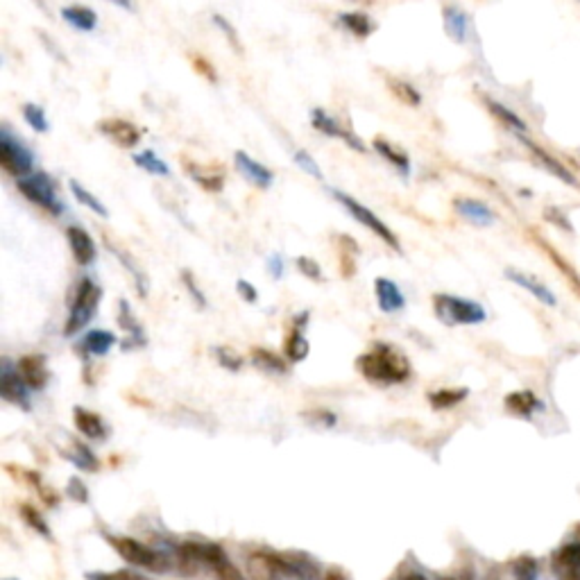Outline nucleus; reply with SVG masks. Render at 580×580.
<instances>
[{
  "instance_id": "obj_41",
  "label": "nucleus",
  "mask_w": 580,
  "mask_h": 580,
  "mask_svg": "<svg viewBox=\"0 0 580 580\" xmlns=\"http://www.w3.org/2000/svg\"><path fill=\"white\" fill-rule=\"evenodd\" d=\"M216 356H218V363L223 365L225 370H229V372H238L243 368V358L238 356L232 347H218L216 349Z\"/></svg>"
},
{
  "instance_id": "obj_1",
  "label": "nucleus",
  "mask_w": 580,
  "mask_h": 580,
  "mask_svg": "<svg viewBox=\"0 0 580 580\" xmlns=\"http://www.w3.org/2000/svg\"><path fill=\"white\" fill-rule=\"evenodd\" d=\"M356 370L374 386H397L413 374L411 361L390 343H374L356 358Z\"/></svg>"
},
{
  "instance_id": "obj_53",
  "label": "nucleus",
  "mask_w": 580,
  "mask_h": 580,
  "mask_svg": "<svg viewBox=\"0 0 580 580\" xmlns=\"http://www.w3.org/2000/svg\"><path fill=\"white\" fill-rule=\"evenodd\" d=\"M324 580H349V578L340 569H329L327 576H324Z\"/></svg>"
},
{
  "instance_id": "obj_44",
  "label": "nucleus",
  "mask_w": 580,
  "mask_h": 580,
  "mask_svg": "<svg viewBox=\"0 0 580 580\" xmlns=\"http://www.w3.org/2000/svg\"><path fill=\"white\" fill-rule=\"evenodd\" d=\"M87 580H150L148 576L136 574V571H93V574H87Z\"/></svg>"
},
{
  "instance_id": "obj_39",
  "label": "nucleus",
  "mask_w": 580,
  "mask_h": 580,
  "mask_svg": "<svg viewBox=\"0 0 580 580\" xmlns=\"http://www.w3.org/2000/svg\"><path fill=\"white\" fill-rule=\"evenodd\" d=\"M488 109L490 112L499 118V121L503 123V125H508L510 130H515V132H526V123L522 121V118H519L517 114H513L510 112L508 107H503L501 102H494V100H488Z\"/></svg>"
},
{
  "instance_id": "obj_51",
  "label": "nucleus",
  "mask_w": 580,
  "mask_h": 580,
  "mask_svg": "<svg viewBox=\"0 0 580 580\" xmlns=\"http://www.w3.org/2000/svg\"><path fill=\"white\" fill-rule=\"evenodd\" d=\"M268 272L275 279L284 277V259H281V254H272V257L268 259Z\"/></svg>"
},
{
  "instance_id": "obj_16",
  "label": "nucleus",
  "mask_w": 580,
  "mask_h": 580,
  "mask_svg": "<svg viewBox=\"0 0 580 580\" xmlns=\"http://www.w3.org/2000/svg\"><path fill=\"white\" fill-rule=\"evenodd\" d=\"M234 161H236L238 173H241L250 184L259 186V189H270L272 182H275V175H272V170L266 168L263 164H259L257 159H252L250 155H247V152L238 150L236 155H234Z\"/></svg>"
},
{
  "instance_id": "obj_26",
  "label": "nucleus",
  "mask_w": 580,
  "mask_h": 580,
  "mask_svg": "<svg viewBox=\"0 0 580 580\" xmlns=\"http://www.w3.org/2000/svg\"><path fill=\"white\" fill-rule=\"evenodd\" d=\"M445 30L447 34L458 44H463L467 39V30H469V16L460 10L456 5H447L445 7Z\"/></svg>"
},
{
  "instance_id": "obj_45",
  "label": "nucleus",
  "mask_w": 580,
  "mask_h": 580,
  "mask_svg": "<svg viewBox=\"0 0 580 580\" xmlns=\"http://www.w3.org/2000/svg\"><path fill=\"white\" fill-rule=\"evenodd\" d=\"M21 515H23L25 522H28V524L34 528V531L41 533L44 537H50V528H48V524L44 522V517H41V515L37 513V508H32V506H21Z\"/></svg>"
},
{
  "instance_id": "obj_4",
  "label": "nucleus",
  "mask_w": 580,
  "mask_h": 580,
  "mask_svg": "<svg viewBox=\"0 0 580 580\" xmlns=\"http://www.w3.org/2000/svg\"><path fill=\"white\" fill-rule=\"evenodd\" d=\"M107 542L112 544L118 556H121L125 562H130V565L139 569L164 574V571L173 567V560H170V556H166V553L145 547L143 542L132 540V537H127V535H107Z\"/></svg>"
},
{
  "instance_id": "obj_56",
  "label": "nucleus",
  "mask_w": 580,
  "mask_h": 580,
  "mask_svg": "<svg viewBox=\"0 0 580 580\" xmlns=\"http://www.w3.org/2000/svg\"><path fill=\"white\" fill-rule=\"evenodd\" d=\"M438 580H456V578H451V576H440Z\"/></svg>"
},
{
  "instance_id": "obj_43",
  "label": "nucleus",
  "mask_w": 580,
  "mask_h": 580,
  "mask_svg": "<svg viewBox=\"0 0 580 580\" xmlns=\"http://www.w3.org/2000/svg\"><path fill=\"white\" fill-rule=\"evenodd\" d=\"M182 284L186 286V290H189V295H191V300L200 306V309H207V297H204V293L200 290V286L195 284V277H193V272L191 270H182Z\"/></svg>"
},
{
  "instance_id": "obj_11",
  "label": "nucleus",
  "mask_w": 580,
  "mask_h": 580,
  "mask_svg": "<svg viewBox=\"0 0 580 580\" xmlns=\"http://www.w3.org/2000/svg\"><path fill=\"white\" fill-rule=\"evenodd\" d=\"M551 571L556 580H580V542L565 544L553 553Z\"/></svg>"
},
{
  "instance_id": "obj_32",
  "label": "nucleus",
  "mask_w": 580,
  "mask_h": 580,
  "mask_svg": "<svg viewBox=\"0 0 580 580\" xmlns=\"http://www.w3.org/2000/svg\"><path fill=\"white\" fill-rule=\"evenodd\" d=\"M68 189H71L73 198L78 200L82 204V207L91 209V213H96V216H100V218H109V211H107L105 204H102L91 191L84 189V186L78 182V179H71V182H68Z\"/></svg>"
},
{
  "instance_id": "obj_17",
  "label": "nucleus",
  "mask_w": 580,
  "mask_h": 580,
  "mask_svg": "<svg viewBox=\"0 0 580 580\" xmlns=\"http://www.w3.org/2000/svg\"><path fill=\"white\" fill-rule=\"evenodd\" d=\"M66 238H68V245H71V252H73V259L78 261V266L87 268L91 266L93 261H96V243H93L91 234L87 229L82 227H68L66 229Z\"/></svg>"
},
{
  "instance_id": "obj_10",
  "label": "nucleus",
  "mask_w": 580,
  "mask_h": 580,
  "mask_svg": "<svg viewBox=\"0 0 580 580\" xmlns=\"http://www.w3.org/2000/svg\"><path fill=\"white\" fill-rule=\"evenodd\" d=\"M311 123L315 130H318L320 134L324 136H331V139H340V141H345L349 148L356 150V152H365L368 148H365V143L358 139V136L352 132V130H347V127L340 125L334 116H329L324 109H313V114H311Z\"/></svg>"
},
{
  "instance_id": "obj_8",
  "label": "nucleus",
  "mask_w": 580,
  "mask_h": 580,
  "mask_svg": "<svg viewBox=\"0 0 580 580\" xmlns=\"http://www.w3.org/2000/svg\"><path fill=\"white\" fill-rule=\"evenodd\" d=\"M0 166L16 179L32 175L34 166L32 150L21 139H16L7 127L0 130Z\"/></svg>"
},
{
  "instance_id": "obj_30",
  "label": "nucleus",
  "mask_w": 580,
  "mask_h": 580,
  "mask_svg": "<svg viewBox=\"0 0 580 580\" xmlns=\"http://www.w3.org/2000/svg\"><path fill=\"white\" fill-rule=\"evenodd\" d=\"M309 340L304 338L302 329H290V334L284 340V354L290 363H302L306 356H309Z\"/></svg>"
},
{
  "instance_id": "obj_54",
  "label": "nucleus",
  "mask_w": 580,
  "mask_h": 580,
  "mask_svg": "<svg viewBox=\"0 0 580 580\" xmlns=\"http://www.w3.org/2000/svg\"><path fill=\"white\" fill-rule=\"evenodd\" d=\"M458 580H476V576H474V569H463V574H460V578Z\"/></svg>"
},
{
  "instance_id": "obj_21",
  "label": "nucleus",
  "mask_w": 580,
  "mask_h": 580,
  "mask_svg": "<svg viewBox=\"0 0 580 580\" xmlns=\"http://www.w3.org/2000/svg\"><path fill=\"white\" fill-rule=\"evenodd\" d=\"M118 324L130 334V340L123 345V349H127V345L130 347H143L145 343H148V338H145V331L141 327V322L136 320V315L132 313L130 309V304H127L125 300L118 302Z\"/></svg>"
},
{
  "instance_id": "obj_52",
  "label": "nucleus",
  "mask_w": 580,
  "mask_h": 580,
  "mask_svg": "<svg viewBox=\"0 0 580 580\" xmlns=\"http://www.w3.org/2000/svg\"><path fill=\"white\" fill-rule=\"evenodd\" d=\"M309 417H311V420H318L322 426H334L338 422V417L331 411H315Z\"/></svg>"
},
{
  "instance_id": "obj_29",
  "label": "nucleus",
  "mask_w": 580,
  "mask_h": 580,
  "mask_svg": "<svg viewBox=\"0 0 580 580\" xmlns=\"http://www.w3.org/2000/svg\"><path fill=\"white\" fill-rule=\"evenodd\" d=\"M338 19H340V25H343L347 32H352L356 39H365L374 32L372 19L363 12H345V14H340Z\"/></svg>"
},
{
  "instance_id": "obj_23",
  "label": "nucleus",
  "mask_w": 580,
  "mask_h": 580,
  "mask_svg": "<svg viewBox=\"0 0 580 580\" xmlns=\"http://www.w3.org/2000/svg\"><path fill=\"white\" fill-rule=\"evenodd\" d=\"M506 277L510 281H513V284L526 288L528 293H531L533 297H537V300H540L542 304H547V306H556L558 304L556 295H553L547 286L540 284V281L533 279V277L524 275V272H519V270H506Z\"/></svg>"
},
{
  "instance_id": "obj_6",
  "label": "nucleus",
  "mask_w": 580,
  "mask_h": 580,
  "mask_svg": "<svg viewBox=\"0 0 580 580\" xmlns=\"http://www.w3.org/2000/svg\"><path fill=\"white\" fill-rule=\"evenodd\" d=\"M16 189H19L25 200L37 204L50 216L57 218L64 213V202L59 198L57 186L48 173H32L23 179H16Z\"/></svg>"
},
{
  "instance_id": "obj_27",
  "label": "nucleus",
  "mask_w": 580,
  "mask_h": 580,
  "mask_svg": "<svg viewBox=\"0 0 580 580\" xmlns=\"http://www.w3.org/2000/svg\"><path fill=\"white\" fill-rule=\"evenodd\" d=\"M467 395H469L467 388H442L429 392L426 399H429L433 411H447V408H454L460 402H465Z\"/></svg>"
},
{
  "instance_id": "obj_3",
  "label": "nucleus",
  "mask_w": 580,
  "mask_h": 580,
  "mask_svg": "<svg viewBox=\"0 0 580 580\" xmlns=\"http://www.w3.org/2000/svg\"><path fill=\"white\" fill-rule=\"evenodd\" d=\"M102 300V290L91 277H82L80 284L75 286V295L68 309V318L64 324V336L71 338L87 327V324L96 318L98 306Z\"/></svg>"
},
{
  "instance_id": "obj_36",
  "label": "nucleus",
  "mask_w": 580,
  "mask_h": 580,
  "mask_svg": "<svg viewBox=\"0 0 580 580\" xmlns=\"http://www.w3.org/2000/svg\"><path fill=\"white\" fill-rule=\"evenodd\" d=\"M211 574H213V578L216 580H247L245 576H243V571L238 569L232 560L227 558V553H225V549L218 553L216 556V560L211 562Z\"/></svg>"
},
{
  "instance_id": "obj_25",
  "label": "nucleus",
  "mask_w": 580,
  "mask_h": 580,
  "mask_svg": "<svg viewBox=\"0 0 580 580\" xmlns=\"http://www.w3.org/2000/svg\"><path fill=\"white\" fill-rule=\"evenodd\" d=\"M189 175L193 177V182L202 186L204 191L209 193H220L225 186V175L218 173L216 168H204L200 164H189Z\"/></svg>"
},
{
  "instance_id": "obj_24",
  "label": "nucleus",
  "mask_w": 580,
  "mask_h": 580,
  "mask_svg": "<svg viewBox=\"0 0 580 580\" xmlns=\"http://www.w3.org/2000/svg\"><path fill=\"white\" fill-rule=\"evenodd\" d=\"M506 408L510 413L526 417L528 420V417H531L535 411H542V402L533 395V392L519 390V392H513V395L506 397Z\"/></svg>"
},
{
  "instance_id": "obj_40",
  "label": "nucleus",
  "mask_w": 580,
  "mask_h": 580,
  "mask_svg": "<svg viewBox=\"0 0 580 580\" xmlns=\"http://www.w3.org/2000/svg\"><path fill=\"white\" fill-rule=\"evenodd\" d=\"M295 164H297V168L304 170V173L309 175V177H315V179H324L320 164H318V161H315V159H313V157H311L309 152H306V150H297V152H295Z\"/></svg>"
},
{
  "instance_id": "obj_49",
  "label": "nucleus",
  "mask_w": 580,
  "mask_h": 580,
  "mask_svg": "<svg viewBox=\"0 0 580 580\" xmlns=\"http://www.w3.org/2000/svg\"><path fill=\"white\" fill-rule=\"evenodd\" d=\"M193 66L198 68V71L204 75V78H207L209 82H216L218 78H216V71H213V66L207 62V59H204L202 55H193Z\"/></svg>"
},
{
  "instance_id": "obj_31",
  "label": "nucleus",
  "mask_w": 580,
  "mask_h": 580,
  "mask_svg": "<svg viewBox=\"0 0 580 580\" xmlns=\"http://www.w3.org/2000/svg\"><path fill=\"white\" fill-rule=\"evenodd\" d=\"M107 247H109V250L114 252V257H116L118 261H121L123 266H125V270L130 272V275H132V279H134V286H136V293H139L141 297L148 295V279H145V272L141 270L139 263H136V261H134V259H132L130 254H127V252L118 250V247L109 245V243H107Z\"/></svg>"
},
{
  "instance_id": "obj_37",
  "label": "nucleus",
  "mask_w": 580,
  "mask_h": 580,
  "mask_svg": "<svg viewBox=\"0 0 580 580\" xmlns=\"http://www.w3.org/2000/svg\"><path fill=\"white\" fill-rule=\"evenodd\" d=\"M388 87L392 91V96H395L399 102H404V105H408V107H420L422 96H420V91H417L411 82L390 78Z\"/></svg>"
},
{
  "instance_id": "obj_48",
  "label": "nucleus",
  "mask_w": 580,
  "mask_h": 580,
  "mask_svg": "<svg viewBox=\"0 0 580 580\" xmlns=\"http://www.w3.org/2000/svg\"><path fill=\"white\" fill-rule=\"evenodd\" d=\"M236 290H238V295H241L247 304H254V302H259V293H257V288H254V286L250 284V281H245V279H238V281H236Z\"/></svg>"
},
{
  "instance_id": "obj_18",
  "label": "nucleus",
  "mask_w": 580,
  "mask_h": 580,
  "mask_svg": "<svg viewBox=\"0 0 580 580\" xmlns=\"http://www.w3.org/2000/svg\"><path fill=\"white\" fill-rule=\"evenodd\" d=\"M454 209L458 211L460 218H465L467 223L479 225V227H490V225H494V220H497V216H494V211L481 200L458 198L454 202Z\"/></svg>"
},
{
  "instance_id": "obj_13",
  "label": "nucleus",
  "mask_w": 580,
  "mask_h": 580,
  "mask_svg": "<svg viewBox=\"0 0 580 580\" xmlns=\"http://www.w3.org/2000/svg\"><path fill=\"white\" fill-rule=\"evenodd\" d=\"M16 368H19V374L23 377V381L28 383L30 390H44L48 386L50 370L44 354L23 356L19 358V363H16Z\"/></svg>"
},
{
  "instance_id": "obj_5",
  "label": "nucleus",
  "mask_w": 580,
  "mask_h": 580,
  "mask_svg": "<svg viewBox=\"0 0 580 580\" xmlns=\"http://www.w3.org/2000/svg\"><path fill=\"white\" fill-rule=\"evenodd\" d=\"M433 311L438 320L447 327H458V324H481L488 318L483 306L479 302L465 300V297L456 295H433Z\"/></svg>"
},
{
  "instance_id": "obj_19",
  "label": "nucleus",
  "mask_w": 580,
  "mask_h": 580,
  "mask_svg": "<svg viewBox=\"0 0 580 580\" xmlns=\"http://www.w3.org/2000/svg\"><path fill=\"white\" fill-rule=\"evenodd\" d=\"M73 422L78 426V431L89 440H105L107 438V426L102 422V417L87 408L75 406L73 408Z\"/></svg>"
},
{
  "instance_id": "obj_15",
  "label": "nucleus",
  "mask_w": 580,
  "mask_h": 580,
  "mask_svg": "<svg viewBox=\"0 0 580 580\" xmlns=\"http://www.w3.org/2000/svg\"><path fill=\"white\" fill-rule=\"evenodd\" d=\"M114 345H118V338L112 331L105 329H91L89 334H84L82 340L78 343V354L89 361L93 356H107L112 352Z\"/></svg>"
},
{
  "instance_id": "obj_35",
  "label": "nucleus",
  "mask_w": 580,
  "mask_h": 580,
  "mask_svg": "<svg viewBox=\"0 0 580 580\" xmlns=\"http://www.w3.org/2000/svg\"><path fill=\"white\" fill-rule=\"evenodd\" d=\"M252 361L257 365L259 370H263L266 374H284L288 370V365L281 361L277 354L268 352V349L263 347H254L252 349Z\"/></svg>"
},
{
  "instance_id": "obj_28",
  "label": "nucleus",
  "mask_w": 580,
  "mask_h": 580,
  "mask_svg": "<svg viewBox=\"0 0 580 580\" xmlns=\"http://www.w3.org/2000/svg\"><path fill=\"white\" fill-rule=\"evenodd\" d=\"M524 143H526V148H528V150H531V152H533V155H535L537 159H540V161H542V166H544V168H547V170H549V173H553V175H556V177H560V179H562V182H565V184H571V186H578V182H576V177H574V175H571V173H569V170H567L565 166H562V164H560V161H558V159H553V157L549 155V152H544V150H542V148H540V145H537V143H531V141H526V139H524Z\"/></svg>"
},
{
  "instance_id": "obj_46",
  "label": "nucleus",
  "mask_w": 580,
  "mask_h": 580,
  "mask_svg": "<svg viewBox=\"0 0 580 580\" xmlns=\"http://www.w3.org/2000/svg\"><path fill=\"white\" fill-rule=\"evenodd\" d=\"M297 270L302 272L304 277H309L313 281H322L324 275H322V268H320V263L311 259V257H297Z\"/></svg>"
},
{
  "instance_id": "obj_55",
  "label": "nucleus",
  "mask_w": 580,
  "mask_h": 580,
  "mask_svg": "<svg viewBox=\"0 0 580 580\" xmlns=\"http://www.w3.org/2000/svg\"><path fill=\"white\" fill-rule=\"evenodd\" d=\"M402 580H426L420 571H413V574H408V576H404Z\"/></svg>"
},
{
  "instance_id": "obj_33",
  "label": "nucleus",
  "mask_w": 580,
  "mask_h": 580,
  "mask_svg": "<svg viewBox=\"0 0 580 580\" xmlns=\"http://www.w3.org/2000/svg\"><path fill=\"white\" fill-rule=\"evenodd\" d=\"M134 164L139 166L141 170H145V173H150V175H157V177H168L170 175V168L166 166V161L161 159L155 150L136 152Z\"/></svg>"
},
{
  "instance_id": "obj_22",
  "label": "nucleus",
  "mask_w": 580,
  "mask_h": 580,
  "mask_svg": "<svg viewBox=\"0 0 580 580\" xmlns=\"http://www.w3.org/2000/svg\"><path fill=\"white\" fill-rule=\"evenodd\" d=\"M62 19L80 32H93L98 25V14L87 5H66L62 7Z\"/></svg>"
},
{
  "instance_id": "obj_57",
  "label": "nucleus",
  "mask_w": 580,
  "mask_h": 580,
  "mask_svg": "<svg viewBox=\"0 0 580 580\" xmlns=\"http://www.w3.org/2000/svg\"><path fill=\"white\" fill-rule=\"evenodd\" d=\"M12 580H14V578H12Z\"/></svg>"
},
{
  "instance_id": "obj_12",
  "label": "nucleus",
  "mask_w": 580,
  "mask_h": 580,
  "mask_svg": "<svg viewBox=\"0 0 580 580\" xmlns=\"http://www.w3.org/2000/svg\"><path fill=\"white\" fill-rule=\"evenodd\" d=\"M98 132L105 134L121 148H134L141 143V130L125 118H102L98 123Z\"/></svg>"
},
{
  "instance_id": "obj_47",
  "label": "nucleus",
  "mask_w": 580,
  "mask_h": 580,
  "mask_svg": "<svg viewBox=\"0 0 580 580\" xmlns=\"http://www.w3.org/2000/svg\"><path fill=\"white\" fill-rule=\"evenodd\" d=\"M213 23H216L218 28L227 34L229 44H232V46L238 50V53H243V46H241V41H238V34H236V30H234V25L229 23V21L225 19V16H220V14L213 16Z\"/></svg>"
},
{
  "instance_id": "obj_14",
  "label": "nucleus",
  "mask_w": 580,
  "mask_h": 580,
  "mask_svg": "<svg viewBox=\"0 0 580 580\" xmlns=\"http://www.w3.org/2000/svg\"><path fill=\"white\" fill-rule=\"evenodd\" d=\"M374 297H377L381 313L392 315L406 309V297L402 293V288H399L395 281L388 277L374 279Z\"/></svg>"
},
{
  "instance_id": "obj_20",
  "label": "nucleus",
  "mask_w": 580,
  "mask_h": 580,
  "mask_svg": "<svg viewBox=\"0 0 580 580\" xmlns=\"http://www.w3.org/2000/svg\"><path fill=\"white\" fill-rule=\"evenodd\" d=\"M372 148L379 152V155L388 161V164L397 170V173H402L404 177H411V157L406 155V152L399 148V145L390 143L386 139H374L372 141Z\"/></svg>"
},
{
  "instance_id": "obj_38",
  "label": "nucleus",
  "mask_w": 580,
  "mask_h": 580,
  "mask_svg": "<svg viewBox=\"0 0 580 580\" xmlns=\"http://www.w3.org/2000/svg\"><path fill=\"white\" fill-rule=\"evenodd\" d=\"M23 118H25V123H28L34 132L46 134L50 130V123H48V116L44 112V107L34 105V102H28V105H23Z\"/></svg>"
},
{
  "instance_id": "obj_34",
  "label": "nucleus",
  "mask_w": 580,
  "mask_h": 580,
  "mask_svg": "<svg viewBox=\"0 0 580 580\" xmlns=\"http://www.w3.org/2000/svg\"><path fill=\"white\" fill-rule=\"evenodd\" d=\"M66 460H71V463L75 467H80V469H87V472H98V458L93 456V451L87 447V445H82V442H73V449L71 451H64L62 454Z\"/></svg>"
},
{
  "instance_id": "obj_7",
  "label": "nucleus",
  "mask_w": 580,
  "mask_h": 580,
  "mask_svg": "<svg viewBox=\"0 0 580 580\" xmlns=\"http://www.w3.org/2000/svg\"><path fill=\"white\" fill-rule=\"evenodd\" d=\"M331 193H334V198L343 204V207L352 213V218L356 220L358 225H363V227H368L370 232L374 236H379L383 243H386L388 247H392L395 252H402V243H399V238L395 236V232L383 223V220L377 216V213L370 211L365 204H361L358 200H354L352 195H347L343 191H338V189H331Z\"/></svg>"
},
{
  "instance_id": "obj_50",
  "label": "nucleus",
  "mask_w": 580,
  "mask_h": 580,
  "mask_svg": "<svg viewBox=\"0 0 580 580\" xmlns=\"http://www.w3.org/2000/svg\"><path fill=\"white\" fill-rule=\"evenodd\" d=\"M68 494H71L73 499L82 501V503L89 499V494H87V485H84L80 479H71V483H68Z\"/></svg>"
},
{
  "instance_id": "obj_2",
  "label": "nucleus",
  "mask_w": 580,
  "mask_h": 580,
  "mask_svg": "<svg viewBox=\"0 0 580 580\" xmlns=\"http://www.w3.org/2000/svg\"><path fill=\"white\" fill-rule=\"evenodd\" d=\"M250 571L254 580H318V569L304 556H284L275 551H257L250 556Z\"/></svg>"
},
{
  "instance_id": "obj_9",
  "label": "nucleus",
  "mask_w": 580,
  "mask_h": 580,
  "mask_svg": "<svg viewBox=\"0 0 580 580\" xmlns=\"http://www.w3.org/2000/svg\"><path fill=\"white\" fill-rule=\"evenodd\" d=\"M0 395H3L5 402H10L12 406H19L23 411H30V388L28 383L23 381L19 374V368L12 361H3V368H0Z\"/></svg>"
},
{
  "instance_id": "obj_42",
  "label": "nucleus",
  "mask_w": 580,
  "mask_h": 580,
  "mask_svg": "<svg viewBox=\"0 0 580 580\" xmlns=\"http://www.w3.org/2000/svg\"><path fill=\"white\" fill-rule=\"evenodd\" d=\"M515 580H535L537 578V562L531 556H522L513 565Z\"/></svg>"
}]
</instances>
